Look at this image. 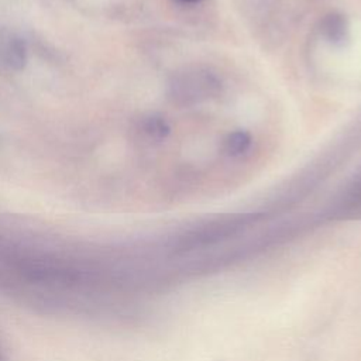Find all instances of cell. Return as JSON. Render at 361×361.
I'll return each mask as SVG.
<instances>
[{
	"instance_id": "cell-1",
	"label": "cell",
	"mask_w": 361,
	"mask_h": 361,
	"mask_svg": "<svg viewBox=\"0 0 361 361\" xmlns=\"http://www.w3.org/2000/svg\"><path fill=\"white\" fill-rule=\"evenodd\" d=\"M251 144V137L245 131H235L230 134L226 140V151L230 155H240L248 149Z\"/></svg>"
},
{
	"instance_id": "cell-2",
	"label": "cell",
	"mask_w": 361,
	"mask_h": 361,
	"mask_svg": "<svg viewBox=\"0 0 361 361\" xmlns=\"http://www.w3.org/2000/svg\"><path fill=\"white\" fill-rule=\"evenodd\" d=\"M324 32L329 39L337 42L343 41L345 35V23L341 16H329L324 21Z\"/></svg>"
},
{
	"instance_id": "cell-3",
	"label": "cell",
	"mask_w": 361,
	"mask_h": 361,
	"mask_svg": "<svg viewBox=\"0 0 361 361\" xmlns=\"http://www.w3.org/2000/svg\"><path fill=\"white\" fill-rule=\"evenodd\" d=\"M180 1H196V0H180Z\"/></svg>"
},
{
	"instance_id": "cell-4",
	"label": "cell",
	"mask_w": 361,
	"mask_h": 361,
	"mask_svg": "<svg viewBox=\"0 0 361 361\" xmlns=\"http://www.w3.org/2000/svg\"><path fill=\"white\" fill-rule=\"evenodd\" d=\"M0 361H4V360H3V357H1V354H0Z\"/></svg>"
}]
</instances>
